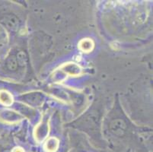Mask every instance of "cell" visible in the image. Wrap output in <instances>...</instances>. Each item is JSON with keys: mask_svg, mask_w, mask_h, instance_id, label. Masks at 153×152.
<instances>
[{"mask_svg": "<svg viewBox=\"0 0 153 152\" xmlns=\"http://www.w3.org/2000/svg\"><path fill=\"white\" fill-rule=\"evenodd\" d=\"M0 21L7 29L12 30V31L17 30L19 27V24H20V22H19L18 17L15 16V15H12V14L4 15Z\"/></svg>", "mask_w": 153, "mask_h": 152, "instance_id": "6da1fadb", "label": "cell"}, {"mask_svg": "<svg viewBox=\"0 0 153 152\" xmlns=\"http://www.w3.org/2000/svg\"><path fill=\"white\" fill-rule=\"evenodd\" d=\"M109 127L111 132L116 136H123L126 130V124L123 119H116L111 121Z\"/></svg>", "mask_w": 153, "mask_h": 152, "instance_id": "7a4b0ae2", "label": "cell"}, {"mask_svg": "<svg viewBox=\"0 0 153 152\" xmlns=\"http://www.w3.org/2000/svg\"><path fill=\"white\" fill-rule=\"evenodd\" d=\"M22 97H23V101L30 105H38L42 102L43 99L42 95L37 93H30L22 96Z\"/></svg>", "mask_w": 153, "mask_h": 152, "instance_id": "3957f363", "label": "cell"}, {"mask_svg": "<svg viewBox=\"0 0 153 152\" xmlns=\"http://www.w3.org/2000/svg\"><path fill=\"white\" fill-rule=\"evenodd\" d=\"M59 147V140L56 138H51L47 141L44 149L47 152H55Z\"/></svg>", "mask_w": 153, "mask_h": 152, "instance_id": "277c9868", "label": "cell"}, {"mask_svg": "<svg viewBox=\"0 0 153 152\" xmlns=\"http://www.w3.org/2000/svg\"><path fill=\"white\" fill-rule=\"evenodd\" d=\"M79 47L84 53H89L94 48V43L90 39H83L79 42Z\"/></svg>", "mask_w": 153, "mask_h": 152, "instance_id": "5b68a950", "label": "cell"}, {"mask_svg": "<svg viewBox=\"0 0 153 152\" xmlns=\"http://www.w3.org/2000/svg\"><path fill=\"white\" fill-rule=\"evenodd\" d=\"M13 102V98L10 93L6 90H0V103L5 106H9Z\"/></svg>", "mask_w": 153, "mask_h": 152, "instance_id": "8992f818", "label": "cell"}, {"mask_svg": "<svg viewBox=\"0 0 153 152\" xmlns=\"http://www.w3.org/2000/svg\"><path fill=\"white\" fill-rule=\"evenodd\" d=\"M1 116L4 120L9 121V122H14V121H17L18 119H20V116L19 114L10 110L4 111L3 113H2Z\"/></svg>", "mask_w": 153, "mask_h": 152, "instance_id": "52a82bcc", "label": "cell"}, {"mask_svg": "<svg viewBox=\"0 0 153 152\" xmlns=\"http://www.w3.org/2000/svg\"><path fill=\"white\" fill-rule=\"evenodd\" d=\"M5 65H6V68L9 69L11 72H15V71L17 70L18 69V62L16 56L14 55H12L11 56H9V58L7 59L6 61H5Z\"/></svg>", "mask_w": 153, "mask_h": 152, "instance_id": "ba28073f", "label": "cell"}, {"mask_svg": "<svg viewBox=\"0 0 153 152\" xmlns=\"http://www.w3.org/2000/svg\"><path fill=\"white\" fill-rule=\"evenodd\" d=\"M16 59H17L18 65L21 67L25 66L27 62V56L25 53L22 50L19 51L16 55Z\"/></svg>", "mask_w": 153, "mask_h": 152, "instance_id": "9c48e42d", "label": "cell"}, {"mask_svg": "<svg viewBox=\"0 0 153 152\" xmlns=\"http://www.w3.org/2000/svg\"><path fill=\"white\" fill-rule=\"evenodd\" d=\"M65 71L69 72V74H71V75H78V74H79V72H81V70L79 69V67L77 66L76 65H75V64H69V65H68L66 67Z\"/></svg>", "mask_w": 153, "mask_h": 152, "instance_id": "30bf717a", "label": "cell"}, {"mask_svg": "<svg viewBox=\"0 0 153 152\" xmlns=\"http://www.w3.org/2000/svg\"><path fill=\"white\" fill-rule=\"evenodd\" d=\"M7 39V33L5 29L0 24V42L4 41Z\"/></svg>", "mask_w": 153, "mask_h": 152, "instance_id": "8fae6325", "label": "cell"}, {"mask_svg": "<svg viewBox=\"0 0 153 152\" xmlns=\"http://www.w3.org/2000/svg\"><path fill=\"white\" fill-rule=\"evenodd\" d=\"M13 152H24V151L22 148H17L14 149Z\"/></svg>", "mask_w": 153, "mask_h": 152, "instance_id": "7c38bea8", "label": "cell"}]
</instances>
